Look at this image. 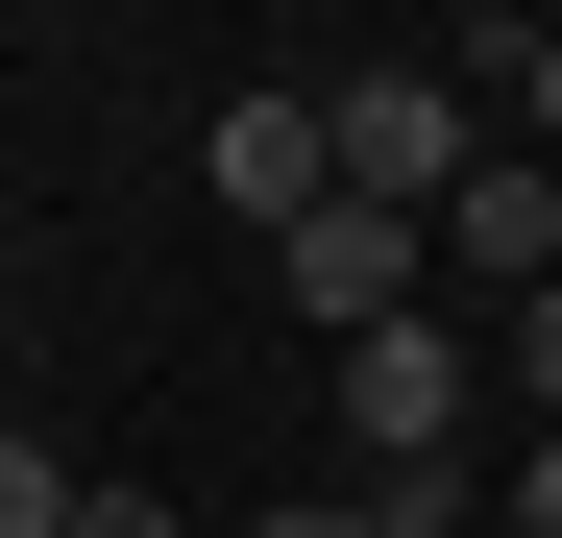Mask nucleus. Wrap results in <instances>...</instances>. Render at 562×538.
I'll return each mask as SVG.
<instances>
[{
  "mask_svg": "<svg viewBox=\"0 0 562 538\" xmlns=\"http://www.w3.org/2000/svg\"><path fill=\"white\" fill-rule=\"evenodd\" d=\"M318 147H342V197H367V221H440L514 123H464V74H318Z\"/></svg>",
  "mask_w": 562,
  "mask_h": 538,
  "instance_id": "nucleus-1",
  "label": "nucleus"
},
{
  "mask_svg": "<svg viewBox=\"0 0 562 538\" xmlns=\"http://www.w3.org/2000/svg\"><path fill=\"white\" fill-rule=\"evenodd\" d=\"M440 440H464V318H392V343H342V466H367V490H464Z\"/></svg>",
  "mask_w": 562,
  "mask_h": 538,
  "instance_id": "nucleus-2",
  "label": "nucleus"
},
{
  "mask_svg": "<svg viewBox=\"0 0 562 538\" xmlns=\"http://www.w3.org/2000/svg\"><path fill=\"white\" fill-rule=\"evenodd\" d=\"M269 269H294V318H318V343H392V318H440V221H367V197H318Z\"/></svg>",
  "mask_w": 562,
  "mask_h": 538,
  "instance_id": "nucleus-3",
  "label": "nucleus"
},
{
  "mask_svg": "<svg viewBox=\"0 0 562 538\" xmlns=\"http://www.w3.org/2000/svg\"><path fill=\"white\" fill-rule=\"evenodd\" d=\"M196 171H221V221H269V245H294V221L342 197V147H318V99H294V74H245V99H221V147H196Z\"/></svg>",
  "mask_w": 562,
  "mask_h": 538,
  "instance_id": "nucleus-4",
  "label": "nucleus"
},
{
  "mask_svg": "<svg viewBox=\"0 0 562 538\" xmlns=\"http://www.w3.org/2000/svg\"><path fill=\"white\" fill-rule=\"evenodd\" d=\"M440 269H464V294H514V318H538V294H562V171H538V147H490V171L440 197Z\"/></svg>",
  "mask_w": 562,
  "mask_h": 538,
  "instance_id": "nucleus-5",
  "label": "nucleus"
},
{
  "mask_svg": "<svg viewBox=\"0 0 562 538\" xmlns=\"http://www.w3.org/2000/svg\"><path fill=\"white\" fill-rule=\"evenodd\" d=\"M74 490H99V466H74L49 416H0V538H74Z\"/></svg>",
  "mask_w": 562,
  "mask_h": 538,
  "instance_id": "nucleus-6",
  "label": "nucleus"
},
{
  "mask_svg": "<svg viewBox=\"0 0 562 538\" xmlns=\"http://www.w3.org/2000/svg\"><path fill=\"white\" fill-rule=\"evenodd\" d=\"M490 74H514V147H538V171H562V25H514V49H490Z\"/></svg>",
  "mask_w": 562,
  "mask_h": 538,
  "instance_id": "nucleus-7",
  "label": "nucleus"
},
{
  "mask_svg": "<svg viewBox=\"0 0 562 538\" xmlns=\"http://www.w3.org/2000/svg\"><path fill=\"white\" fill-rule=\"evenodd\" d=\"M245 538H416V514H367V490H269Z\"/></svg>",
  "mask_w": 562,
  "mask_h": 538,
  "instance_id": "nucleus-8",
  "label": "nucleus"
},
{
  "mask_svg": "<svg viewBox=\"0 0 562 538\" xmlns=\"http://www.w3.org/2000/svg\"><path fill=\"white\" fill-rule=\"evenodd\" d=\"M74 538H171V490H147V466H99V490H74Z\"/></svg>",
  "mask_w": 562,
  "mask_h": 538,
  "instance_id": "nucleus-9",
  "label": "nucleus"
},
{
  "mask_svg": "<svg viewBox=\"0 0 562 538\" xmlns=\"http://www.w3.org/2000/svg\"><path fill=\"white\" fill-rule=\"evenodd\" d=\"M514 392H538V440H562V294H538V318H514Z\"/></svg>",
  "mask_w": 562,
  "mask_h": 538,
  "instance_id": "nucleus-10",
  "label": "nucleus"
},
{
  "mask_svg": "<svg viewBox=\"0 0 562 538\" xmlns=\"http://www.w3.org/2000/svg\"><path fill=\"white\" fill-rule=\"evenodd\" d=\"M514 538H562V440H514Z\"/></svg>",
  "mask_w": 562,
  "mask_h": 538,
  "instance_id": "nucleus-11",
  "label": "nucleus"
}]
</instances>
